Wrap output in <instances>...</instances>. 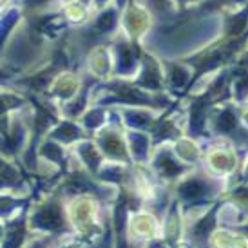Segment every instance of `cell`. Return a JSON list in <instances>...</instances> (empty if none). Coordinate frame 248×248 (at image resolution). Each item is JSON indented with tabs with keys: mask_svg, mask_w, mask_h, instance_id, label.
<instances>
[{
	"mask_svg": "<svg viewBox=\"0 0 248 248\" xmlns=\"http://www.w3.org/2000/svg\"><path fill=\"white\" fill-rule=\"evenodd\" d=\"M178 192L186 203H198L201 200H207L212 190H210L208 181H205V179L201 178H190L186 179L185 183L179 185Z\"/></svg>",
	"mask_w": 248,
	"mask_h": 248,
	"instance_id": "6da1fadb",
	"label": "cell"
},
{
	"mask_svg": "<svg viewBox=\"0 0 248 248\" xmlns=\"http://www.w3.org/2000/svg\"><path fill=\"white\" fill-rule=\"evenodd\" d=\"M158 169L163 176H178V172H181V165H179L178 161H176L170 154H163V156H159Z\"/></svg>",
	"mask_w": 248,
	"mask_h": 248,
	"instance_id": "5b68a950",
	"label": "cell"
},
{
	"mask_svg": "<svg viewBox=\"0 0 248 248\" xmlns=\"http://www.w3.org/2000/svg\"><path fill=\"white\" fill-rule=\"evenodd\" d=\"M216 131L223 132V134H234L239 131V125H237V114H235L234 107H225L219 114L216 116Z\"/></svg>",
	"mask_w": 248,
	"mask_h": 248,
	"instance_id": "3957f363",
	"label": "cell"
},
{
	"mask_svg": "<svg viewBox=\"0 0 248 248\" xmlns=\"http://www.w3.org/2000/svg\"><path fill=\"white\" fill-rule=\"evenodd\" d=\"M102 147L105 149L107 154H112V156H125L124 145L118 140L116 134H105L104 145H102Z\"/></svg>",
	"mask_w": 248,
	"mask_h": 248,
	"instance_id": "8992f818",
	"label": "cell"
},
{
	"mask_svg": "<svg viewBox=\"0 0 248 248\" xmlns=\"http://www.w3.org/2000/svg\"><path fill=\"white\" fill-rule=\"evenodd\" d=\"M248 26V6L241 7L234 11L232 15H227L225 18V36L227 38H235L241 36L243 33H247Z\"/></svg>",
	"mask_w": 248,
	"mask_h": 248,
	"instance_id": "7a4b0ae2",
	"label": "cell"
},
{
	"mask_svg": "<svg viewBox=\"0 0 248 248\" xmlns=\"http://www.w3.org/2000/svg\"><path fill=\"white\" fill-rule=\"evenodd\" d=\"M210 163L216 172H230L235 169V156L230 151L221 149L210 154Z\"/></svg>",
	"mask_w": 248,
	"mask_h": 248,
	"instance_id": "277c9868",
	"label": "cell"
},
{
	"mask_svg": "<svg viewBox=\"0 0 248 248\" xmlns=\"http://www.w3.org/2000/svg\"><path fill=\"white\" fill-rule=\"evenodd\" d=\"M181 2H198V0H181Z\"/></svg>",
	"mask_w": 248,
	"mask_h": 248,
	"instance_id": "52a82bcc",
	"label": "cell"
}]
</instances>
